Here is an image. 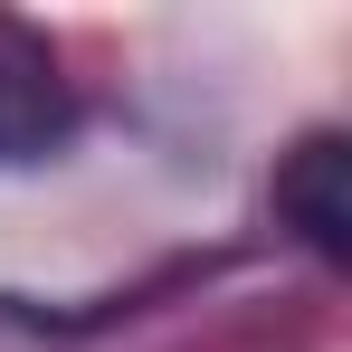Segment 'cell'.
Segmentation results:
<instances>
[{
    "instance_id": "1",
    "label": "cell",
    "mask_w": 352,
    "mask_h": 352,
    "mask_svg": "<svg viewBox=\"0 0 352 352\" xmlns=\"http://www.w3.org/2000/svg\"><path fill=\"white\" fill-rule=\"evenodd\" d=\"M67 124H76V96H67L58 48H48L29 19H10V10H0V172H10V162L58 153Z\"/></svg>"
},
{
    "instance_id": "2",
    "label": "cell",
    "mask_w": 352,
    "mask_h": 352,
    "mask_svg": "<svg viewBox=\"0 0 352 352\" xmlns=\"http://www.w3.org/2000/svg\"><path fill=\"white\" fill-rule=\"evenodd\" d=\"M276 219H286L324 267L352 257V143L343 133H305L276 162Z\"/></svg>"
}]
</instances>
